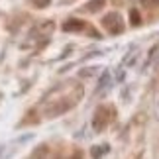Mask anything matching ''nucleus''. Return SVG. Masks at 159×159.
Here are the masks:
<instances>
[{
  "mask_svg": "<svg viewBox=\"0 0 159 159\" xmlns=\"http://www.w3.org/2000/svg\"><path fill=\"white\" fill-rule=\"evenodd\" d=\"M34 4L38 6V8H45V6L49 4V0H34Z\"/></svg>",
  "mask_w": 159,
  "mask_h": 159,
  "instance_id": "6",
  "label": "nucleus"
},
{
  "mask_svg": "<svg viewBox=\"0 0 159 159\" xmlns=\"http://www.w3.org/2000/svg\"><path fill=\"white\" fill-rule=\"evenodd\" d=\"M114 118V110L110 106H98L96 108V112L93 116V128L96 132H102L104 128L110 126V122Z\"/></svg>",
  "mask_w": 159,
  "mask_h": 159,
  "instance_id": "1",
  "label": "nucleus"
},
{
  "mask_svg": "<svg viewBox=\"0 0 159 159\" xmlns=\"http://www.w3.org/2000/svg\"><path fill=\"white\" fill-rule=\"evenodd\" d=\"M63 30L65 32H81V30H84V22L83 20H67L63 24Z\"/></svg>",
  "mask_w": 159,
  "mask_h": 159,
  "instance_id": "3",
  "label": "nucleus"
},
{
  "mask_svg": "<svg viewBox=\"0 0 159 159\" xmlns=\"http://www.w3.org/2000/svg\"><path fill=\"white\" fill-rule=\"evenodd\" d=\"M102 26H104V30L108 34H120L122 32V16L118 12H110V14L104 16Z\"/></svg>",
  "mask_w": 159,
  "mask_h": 159,
  "instance_id": "2",
  "label": "nucleus"
},
{
  "mask_svg": "<svg viewBox=\"0 0 159 159\" xmlns=\"http://www.w3.org/2000/svg\"><path fill=\"white\" fill-rule=\"evenodd\" d=\"M102 2H104V0H93V2H89V4H87V8H89L90 12H94V10H98V8H100L98 4H102Z\"/></svg>",
  "mask_w": 159,
  "mask_h": 159,
  "instance_id": "4",
  "label": "nucleus"
},
{
  "mask_svg": "<svg viewBox=\"0 0 159 159\" xmlns=\"http://www.w3.org/2000/svg\"><path fill=\"white\" fill-rule=\"evenodd\" d=\"M132 24H134V26L139 24V16H138V12H134V10H132Z\"/></svg>",
  "mask_w": 159,
  "mask_h": 159,
  "instance_id": "7",
  "label": "nucleus"
},
{
  "mask_svg": "<svg viewBox=\"0 0 159 159\" xmlns=\"http://www.w3.org/2000/svg\"><path fill=\"white\" fill-rule=\"evenodd\" d=\"M142 4L145 6V8H151V6H159V0H142Z\"/></svg>",
  "mask_w": 159,
  "mask_h": 159,
  "instance_id": "5",
  "label": "nucleus"
}]
</instances>
